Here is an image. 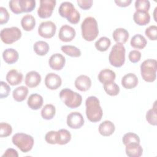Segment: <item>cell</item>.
<instances>
[{"label": "cell", "instance_id": "1", "mask_svg": "<svg viewBox=\"0 0 157 157\" xmlns=\"http://www.w3.org/2000/svg\"><path fill=\"white\" fill-rule=\"evenodd\" d=\"M85 105L86 115L91 122H98L102 119L103 112L98 98L94 96H89L86 99Z\"/></svg>", "mask_w": 157, "mask_h": 157}, {"label": "cell", "instance_id": "2", "mask_svg": "<svg viewBox=\"0 0 157 157\" xmlns=\"http://www.w3.org/2000/svg\"><path fill=\"white\" fill-rule=\"evenodd\" d=\"M82 37L86 41H93L99 34L96 20L93 17H86L81 24Z\"/></svg>", "mask_w": 157, "mask_h": 157}, {"label": "cell", "instance_id": "3", "mask_svg": "<svg viewBox=\"0 0 157 157\" xmlns=\"http://www.w3.org/2000/svg\"><path fill=\"white\" fill-rule=\"evenodd\" d=\"M58 12L61 17L66 18L72 24H77L80 21V14L71 2H63L59 7Z\"/></svg>", "mask_w": 157, "mask_h": 157}, {"label": "cell", "instance_id": "4", "mask_svg": "<svg viewBox=\"0 0 157 157\" xmlns=\"http://www.w3.org/2000/svg\"><path fill=\"white\" fill-rule=\"evenodd\" d=\"M59 98L64 104L70 109H75L79 107L82 102V97L80 94L67 88L61 90Z\"/></svg>", "mask_w": 157, "mask_h": 157}, {"label": "cell", "instance_id": "5", "mask_svg": "<svg viewBox=\"0 0 157 157\" xmlns=\"http://www.w3.org/2000/svg\"><path fill=\"white\" fill-rule=\"evenodd\" d=\"M125 47L123 44H115L109 55L110 64L115 67H121L125 62Z\"/></svg>", "mask_w": 157, "mask_h": 157}, {"label": "cell", "instance_id": "6", "mask_svg": "<svg viewBox=\"0 0 157 157\" xmlns=\"http://www.w3.org/2000/svg\"><path fill=\"white\" fill-rule=\"evenodd\" d=\"M156 70L157 61L156 59H146L140 65L141 76L147 82H153L156 80Z\"/></svg>", "mask_w": 157, "mask_h": 157}, {"label": "cell", "instance_id": "7", "mask_svg": "<svg viewBox=\"0 0 157 157\" xmlns=\"http://www.w3.org/2000/svg\"><path fill=\"white\" fill-rule=\"evenodd\" d=\"M12 142L23 153L29 151L34 145L33 137L29 134L22 132L15 134L12 136Z\"/></svg>", "mask_w": 157, "mask_h": 157}, {"label": "cell", "instance_id": "8", "mask_svg": "<svg viewBox=\"0 0 157 157\" xmlns=\"http://www.w3.org/2000/svg\"><path fill=\"white\" fill-rule=\"evenodd\" d=\"M21 31L17 26L5 28L1 31L0 36L1 40L6 44H11L21 37Z\"/></svg>", "mask_w": 157, "mask_h": 157}, {"label": "cell", "instance_id": "9", "mask_svg": "<svg viewBox=\"0 0 157 157\" xmlns=\"http://www.w3.org/2000/svg\"><path fill=\"white\" fill-rule=\"evenodd\" d=\"M56 1L55 0H40V6L37 10L38 16L41 18H47L51 17Z\"/></svg>", "mask_w": 157, "mask_h": 157}, {"label": "cell", "instance_id": "10", "mask_svg": "<svg viewBox=\"0 0 157 157\" xmlns=\"http://www.w3.org/2000/svg\"><path fill=\"white\" fill-rule=\"evenodd\" d=\"M56 26L52 21L42 22L38 27V34L45 39H50L54 36L56 33Z\"/></svg>", "mask_w": 157, "mask_h": 157}, {"label": "cell", "instance_id": "11", "mask_svg": "<svg viewBox=\"0 0 157 157\" xmlns=\"http://www.w3.org/2000/svg\"><path fill=\"white\" fill-rule=\"evenodd\" d=\"M67 124L72 129H79L84 124V118L78 112H72L67 116Z\"/></svg>", "mask_w": 157, "mask_h": 157}, {"label": "cell", "instance_id": "12", "mask_svg": "<svg viewBox=\"0 0 157 157\" xmlns=\"http://www.w3.org/2000/svg\"><path fill=\"white\" fill-rule=\"evenodd\" d=\"M76 34V32L74 28L67 25H63L59 31L58 37L64 42H68L72 40Z\"/></svg>", "mask_w": 157, "mask_h": 157}, {"label": "cell", "instance_id": "13", "mask_svg": "<svg viewBox=\"0 0 157 157\" xmlns=\"http://www.w3.org/2000/svg\"><path fill=\"white\" fill-rule=\"evenodd\" d=\"M62 80L59 75L50 72L47 74L45 78V85L47 88L54 90L61 86Z\"/></svg>", "mask_w": 157, "mask_h": 157}, {"label": "cell", "instance_id": "14", "mask_svg": "<svg viewBox=\"0 0 157 157\" xmlns=\"http://www.w3.org/2000/svg\"><path fill=\"white\" fill-rule=\"evenodd\" d=\"M66 63L65 57L60 53L53 54L48 59V64L50 67L56 71L61 70Z\"/></svg>", "mask_w": 157, "mask_h": 157}, {"label": "cell", "instance_id": "15", "mask_svg": "<svg viewBox=\"0 0 157 157\" xmlns=\"http://www.w3.org/2000/svg\"><path fill=\"white\" fill-rule=\"evenodd\" d=\"M75 88L81 91H86L91 86L90 78L85 75H80L77 77L74 82Z\"/></svg>", "mask_w": 157, "mask_h": 157}, {"label": "cell", "instance_id": "16", "mask_svg": "<svg viewBox=\"0 0 157 157\" xmlns=\"http://www.w3.org/2000/svg\"><path fill=\"white\" fill-rule=\"evenodd\" d=\"M41 82V76L39 72L35 71L28 72L26 76L25 82L27 86L34 88L39 85Z\"/></svg>", "mask_w": 157, "mask_h": 157}, {"label": "cell", "instance_id": "17", "mask_svg": "<svg viewBox=\"0 0 157 157\" xmlns=\"http://www.w3.org/2000/svg\"><path fill=\"white\" fill-rule=\"evenodd\" d=\"M139 80L136 74L128 73L121 78V85L126 89H132L138 85Z\"/></svg>", "mask_w": 157, "mask_h": 157}, {"label": "cell", "instance_id": "18", "mask_svg": "<svg viewBox=\"0 0 157 157\" xmlns=\"http://www.w3.org/2000/svg\"><path fill=\"white\" fill-rule=\"evenodd\" d=\"M6 78L10 85L15 86L21 83L23 76V74L21 72H18L17 70L11 69L6 74Z\"/></svg>", "mask_w": 157, "mask_h": 157}, {"label": "cell", "instance_id": "19", "mask_svg": "<svg viewBox=\"0 0 157 157\" xmlns=\"http://www.w3.org/2000/svg\"><path fill=\"white\" fill-rule=\"evenodd\" d=\"M44 102L43 98L41 95L34 93L31 94L28 99V105L33 110H38L42 107Z\"/></svg>", "mask_w": 157, "mask_h": 157}, {"label": "cell", "instance_id": "20", "mask_svg": "<svg viewBox=\"0 0 157 157\" xmlns=\"http://www.w3.org/2000/svg\"><path fill=\"white\" fill-rule=\"evenodd\" d=\"M99 132L102 136H111L115 130V124L109 120H105L99 126Z\"/></svg>", "mask_w": 157, "mask_h": 157}, {"label": "cell", "instance_id": "21", "mask_svg": "<svg viewBox=\"0 0 157 157\" xmlns=\"http://www.w3.org/2000/svg\"><path fill=\"white\" fill-rule=\"evenodd\" d=\"M2 58L6 63L12 64L18 61L19 55L16 50L12 48H9L4 50L2 53Z\"/></svg>", "mask_w": 157, "mask_h": 157}, {"label": "cell", "instance_id": "22", "mask_svg": "<svg viewBox=\"0 0 157 157\" xmlns=\"http://www.w3.org/2000/svg\"><path fill=\"white\" fill-rule=\"evenodd\" d=\"M116 77V74L114 71L109 69H104L101 70L98 76L99 82L103 84L114 82Z\"/></svg>", "mask_w": 157, "mask_h": 157}, {"label": "cell", "instance_id": "23", "mask_svg": "<svg viewBox=\"0 0 157 157\" xmlns=\"http://www.w3.org/2000/svg\"><path fill=\"white\" fill-rule=\"evenodd\" d=\"M129 33L126 29L122 28H117L115 29L112 34V37L117 43L124 44L129 39Z\"/></svg>", "mask_w": 157, "mask_h": 157}, {"label": "cell", "instance_id": "24", "mask_svg": "<svg viewBox=\"0 0 157 157\" xmlns=\"http://www.w3.org/2000/svg\"><path fill=\"white\" fill-rule=\"evenodd\" d=\"M134 22L139 26H145L150 21V15L148 12L136 10L133 15Z\"/></svg>", "mask_w": 157, "mask_h": 157}, {"label": "cell", "instance_id": "25", "mask_svg": "<svg viewBox=\"0 0 157 157\" xmlns=\"http://www.w3.org/2000/svg\"><path fill=\"white\" fill-rule=\"evenodd\" d=\"M126 146V154L129 157H139L142 155L143 148L140 144H132Z\"/></svg>", "mask_w": 157, "mask_h": 157}, {"label": "cell", "instance_id": "26", "mask_svg": "<svg viewBox=\"0 0 157 157\" xmlns=\"http://www.w3.org/2000/svg\"><path fill=\"white\" fill-rule=\"evenodd\" d=\"M28 88L25 86H20L15 88L12 92L13 99L17 102H22L27 97Z\"/></svg>", "mask_w": 157, "mask_h": 157}, {"label": "cell", "instance_id": "27", "mask_svg": "<svg viewBox=\"0 0 157 157\" xmlns=\"http://www.w3.org/2000/svg\"><path fill=\"white\" fill-rule=\"evenodd\" d=\"M21 25L25 31H32L35 27L36 20L32 15L26 14L25 16H23L21 18Z\"/></svg>", "mask_w": 157, "mask_h": 157}, {"label": "cell", "instance_id": "28", "mask_svg": "<svg viewBox=\"0 0 157 157\" xmlns=\"http://www.w3.org/2000/svg\"><path fill=\"white\" fill-rule=\"evenodd\" d=\"M147 42L146 39L141 34H137L132 37L130 44L132 47L136 49H143L147 45Z\"/></svg>", "mask_w": 157, "mask_h": 157}, {"label": "cell", "instance_id": "29", "mask_svg": "<svg viewBox=\"0 0 157 157\" xmlns=\"http://www.w3.org/2000/svg\"><path fill=\"white\" fill-rule=\"evenodd\" d=\"M33 49L37 55L44 56L48 52L50 47L47 42L43 40H39L34 43Z\"/></svg>", "mask_w": 157, "mask_h": 157}, {"label": "cell", "instance_id": "30", "mask_svg": "<svg viewBox=\"0 0 157 157\" xmlns=\"http://www.w3.org/2000/svg\"><path fill=\"white\" fill-rule=\"evenodd\" d=\"M71 139V134L66 129H61L57 131L56 144L63 145L67 144Z\"/></svg>", "mask_w": 157, "mask_h": 157}, {"label": "cell", "instance_id": "31", "mask_svg": "<svg viewBox=\"0 0 157 157\" xmlns=\"http://www.w3.org/2000/svg\"><path fill=\"white\" fill-rule=\"evenodd\" d=\"M56 112L55 107L51 104H48L44 105L41 110V116L45 120H51L55 115Z\"/></svg>", "mask_w": 157, "mask_h": 157}, {"label": "cell", "instance_id": "32", "mask_svg": "<svg viewBox=\"0 0 157 157\" xmlns=\"http://www.w3.org/2000/svg\"><path fill=\"white\" fill-rule=\"evenodd\" d=\"M61 51L71 57H79L81 56V51L77 47L73 45H63Z\"/></svg>", "mask_w": 157, "mask_h": 157}, {"label": "cell", "instance_id": "33", "mask_svg": "<svg viewBox=\"0 0 157 157\" xmlns=\"http://www.w3.org/2000/svg\"><path fill=\"white\" fill-rule=\"evenodd\" d=\"M96 48L100 52H105L110 47L111 42L107 37H101L95 42Z\"/></svg>", "mask_w": 157, "mask_h": 157}, {"label": "cell", "instance_id": "34", "mask_svg": "<svg viewBox=\"0 0 157 157\" xmlns=\"http://www.w3.org/2000/svg\"><path fill=\"white\" fill-rule=\"evenodd\" d=\"M103 87L106 93L111 96H117L120 92V87L114 82L104 83Z\"/></svg>", "mask_w": 157, "mask_h": 157}, {"label": "cell", "instance_id": "35", "mask_svg": "<svg viewBox=\"0 0 157 157\" xmlns=\"http://www.w3.org/2000/svg\"><path fill=\"white\" fill-rule=\"evenodd\" d=\"M123 144L127 145L132 144H140V138L139 136L134 132L126 133L122 139Z\"/></svg>", "mask_w": 157, "mask_h": 157}, {"label": "cell", "instance_id": "36", "mask_svg": "<svg viewBox=\"0 0 157 157\" xmlns=\"http://www.w3.org/2000/svg\"><path fill=\"white\" fill-rule=\"evenodd\" d=\"M20 8L23 12H31L36 7L35 0H19Z\"/></svg>", "mask_w": 157, "mask_h": 157}, {"label": "cell", "instance_id": "37", "mask_svg": "<svg viewBox=\"0 0 157 157\" xmlns=\"http://www.w3.org/2000/svg\"><path fill=\"white\" fill-rule=\"evenodd\" d=\"M146 120L147 122L153 126H156L157 124L156 120V102H155L152 109H149L146 113Z\"/></svg>", "mask_w": 157, "mask_h": 157}, {"label": "cell", "instance_id": "38", "mask_svg": "<svg viewBox=\"0 0 157 157\" xmlns=\"http://www.w3.org/2000/svg\"><path fill=\"white\" fill-rule=\"evenodd\" d=\"M150 7V3L148 0H136L135 1V8L137 11L148 12Z\"/></svg>", "mask_w": 157, "mask_h": 157}, {"label": "cell", "instance_id": "39", "mask_svg": "<svg viewBox=\"0 0 157 157\" xmlns=\"http://www.w3.org/2000/svg\"><path fill=\"white\" fill-rule=\"evenodd\" d=\"M12 132V128L10 124L1 122L0 123V137H6L9 136Z\"/></svg>", "mask_w": 157, "mask_h": 157}, {"label": "cell", "instance_id": "40", "mask_svg": "<svg viewBox=\"0 0 157 157\" xmlns=\"http://www.w3.org/2000/svg\"><path fill=\"white\" fill-rule=\"evenodd\" d=\"M145 34L150 40H156L157 39V26L156 25L150 26L145 29Z\"/></svg>", "mask_w": 157, "mask_h": 157}, {"label": "cell", "instance_id": "41", "mask_svg": "<svg viewBox=\"0 0 157 157\" xmlns=\"http://www.w3.org/2000/svg\"><path fill=\"white\" fill-rule=\"evenodd\" d=\"M9 6L10 10L15 13L20 14L21 13V10L20 8V6L19 4V0H11L9 2Z\"/></svg>", "mask_w": 157, "mask_h": 157}, {"label": "cell", "instance_id": "42", "mask_svg": "<svg viewBox=\"0 0 157 157\" xmlns=\"http://www.w3.org/2000/svg\"><path fill=\"white\" fill-rule=\"evenodd\" d=\"M1 89H0V98L3 99L7 98L10 91V86L4 82L1 81Z\"/></svg>", "mask_w": 157, "mask_h": 157}, {"label": "cell", "instance_id": "43", "mask_svg": "<svg viewBox=\"0 0 157 157\" xmlns=\"http://www.w3.org/2000/svg\"><path fill=\"white\" fill-rule=\"evenodd\" d=\"M57 131H48L45 136V141L50 144H56Z\"/></svg>", "mask_w": 157, "mask_h": 157}, {"label": "cell", "instance_id": "44", "mask_svg": "<svg viewBox=\"0 0 157 157\" xmlns=\"http://www.w3.org/2000/svg\"><path fill=\"white\" fill-rule=\"evenodd\" d=\"M141 53L137 50H131L128 55V58L129 61L132 63H136L140 60Z\"/></svg>", "mask_w": 157, "mask_h": 157}, {"label": "cell", "instance_id": "45", "mask_svg": "<svg viewBox=\"0 0 157 157\" xmlns=\"http://www.w3.org/2000/svg\"><path fill=\"white\" fill-rule=\"evenodd\" d=\"M9 20V13L7 10L3 7H0V24L6 23Z\"/></svg>", "mask_w": 157, "mask_h": 157}, {"label": "cell", "instance_id": "46", "mask_svg": "<svg viewBox=\"0 0 157 157\" xmlns=\"http://www.w3.org/2000/svg\"><path fill=\"white\" fill-rule=\"evenodd\" d=\"M77 2L78 6L83 10L89 9L93 5L92 0H77Z\"/></svg>", "mask_w": 157, "mask_h": 157}, {"label": "cell", "instance_id": "47", "mask_svg": "<svg viewBox=\"0 0 157 157\" xmlns=\"http://www.w3.org/2000/svg\"><path fill=\"white\" fill-rule=\"evenodd\" d=\"M2 157L6 156V157H18V152L16 150L12 148H7L6 151L4 152V153L3 154V155L2 156Z\"/></svg>", "mask_w": 157, "mask_h": 157}, {"label": "cell", "instance_id": "48", "mask_svg": "<svg viewBox=\"0 0 157 157\" xmlns=\"http://www.w3.org/2000/svg\"><path fill=\"white\" fill-rule=\"evenodd\" d=\"M131 2H132L131 0H115V4L118 6L121 7H125L129 6Z\"/></svg>", "mask_w": 157, "mask_h": 157}]
</instances>
